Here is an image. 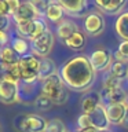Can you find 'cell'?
<instances>
[{
	"instance_id": "1",
	"label": "cell",
	"mask_w": 128,
	"mask_h": 132,
	"mask_svg": "<svg viewBox=\"0 0 128 132\" xmlns=\"http://www.w3.org/2000/svg\"><path fill=\"white\" fill-rule=\"evenodd\" d=\"M59 74L65 84L68 85V88L77 91V92L88 91L94 85L95 78H97V72L91 66L88 56L85 55L70 58L61 68Z\"/></svg>"
},
{
	"instance_id": "2",
	"label": "cell",
	"mask_w": 128,
	"mask_h": 132,
	"mask_svg": "<svg viewBox=\"0 0 128 132\" xmlns=\"http://www.w3.org/2000/svg\"><path fill=\"white\" fill-rule=\"evenodd\" d=\"M41 94L45 95L54 105H65L69 99V88L61 74H54L41 84Z\"/></svg>"
},
{
	"instance_id": "3",
	"label": "cell",
	"mask_w": 128,
	"mask_h": 132,
	"mask_svg": "<svg viewBox=\"0 0 128 132\" xmlns=\"http://www.w3.org/2000/svg\"><path fill=\"white\" fill-rule=\"evenodd\" d=\"M48 120L40 114L23 113L15 116L12 120V127L17 132H45Z\"/></svg>"
},
{
	"instance_id": "4",
	"label": "cell",
	"mask_w": 128,
	"mask_h": 132,
	"mask_svg": "<svg viewBox=\"0 0 128 132\" xmlns=\"http://www.w3.org/2000/svg\"><path fill=\"white\" fill-rule=\"evenodd\" d=\"M19 82L11 74H3L0 77V102L4 105H14L21 102L19 99Z\"/></svg>"
},
{
	"instance_id": "5",
	"label": "cell",
	"mask_w": 128,
	"mask_h": 132,
	"mask_svg": "<svg viewBox=\"0 0 128 132\" xmlns=\"http://www.w3.org/2000/svg\"><path fill=\"white\" fill-rule=\"evenodd\" d=\"M40 62H41L40 58L33 55V54L21 56V59L18 62V68H19V72H21V81L22 82L39 81Z\"/></svg>"
},
{
	"instance_id": "6",
	"label": "cell",
	"mask_w": 128,
	"mask_h": 132,
	"mask_svg": "<svg viewBox=\"0 0 128 132\" xmlns=\"http://www.w3.org/2000/svg\"><path fill=\"white\" fill-rule=\"evenodd\" d=\"M15 29H17L18 36L26 39L28 41H33V40L39 39L45 30H48L47 23L44 22V19L41 16L33 21H28V22L15 23Z\"/></svg>"
},
{
	"instance_id": "7",
	"label": "cell",
	"mask_w": 128,
	"mask_h": 132,
	"mask_svg": "<svg viewBox=\"0 0 128 132\" xmlns=\"http://www.w3.org/2000/svg\"><path fill=\"white\" fill-rule=\"evenodd\" d=\"M54 44H55V36L51 30H45L39 39L30 41V51L33 55L41 58H47L51 54Z\"/></svg>"
},
{
	"instance_id": "8",
	"label": "cell",
	"mask_w": 128,
	"mask_h": 132,
	"mask_svg": "<svg viewBox=\"0 0 128 132\" xmlns=\"http://www.w3.org/2000/svg\"><path fill=\"white\" fill-rule=\"evenodd\" d=\"M111 56H113V54L109 50L99 48L91 54L88 59L95 72H105V70H109L111 66Z\"/></svg>"
},
{
	"instance_id": "9",
	"label": "cell",
	"mask_w": 128,
	"mask_h": 132,
	"mask_svg": "<svg viewBox=\"0 0 128 132\" xmlns=\"http://www.w3.org/2000/svg\"><path fill=\"white\" fill-rule=\"evenodd\" d=\"M105 18L99 12H90L84 18V30L90 36H101L105 32Z\"/></svg>"
},
{
	"instance_id": "10",
	"label": "cell",
	"mask_w": 128,
	"mask_h": 132,
	"mask_svg": "<svg viewBox=\"0 0 128 132\" xmlns=\"http://www.w3.org/2000/svg\"><path fill=\"white\" fill-rule=\"evenodd\" d=\"M40 16L41 15L39 14V11L26 0V2L21 3L19 8L17 10L15 14L12 15V19H14L15 23H19V22H28V21L37 19V18H40Z\"/></svg>"
},
{
	"instance_id": "11",
	"label": "cell",
	"mask_w": 128,
	"mask_h": 132,
	"mask_svg": "<svg viewBox=\"0 0 128 132\" xmlns=\"http://www.w3.org/2000/svg\"><path fill=\"white\" fill-rule=\"evenodd\" d=\"M127 95L128 92L123 87L120 88H116V89H101L99 92V98H101V103L103 106H107V105H111V103H121V102H125L127 101Z\"/></svg>"
},
{
	"instance_id": "12",
	"label": "cell",
	"mask_w": 128,
	"mask_h": 132,
	"mask_svg": "<svg viewBox=\"0 0 128 132\" xmlns=\"http://www.w3.org/2000/svg\"><path fill=\"white\" fill-rule=\"evenodd\" d=\"M127 109H128L127 102L107 105L106 106V114H107V118H109L110 125H121Z\"/></svg>"
},
{
	"instance_id": "13",
	"label": "cell",
	"mask_w": 128,
	"mask_h": 132,
	"mask_svg": "<svg viewBox=\"0 0 128 132\" xmlns=\"http://www.w3.org/2000/svg\"><path fill=\"white\" fill-rule=\"evenodd\" d=\"M39 82L40 81H35V82H19V99L21 102L29 103V102H35V99L40 95L41 92V87L39 88Z\"/></svg>"
},
{
	"instance_id": "14",
	"label": "cell",
	"mask_w": 128,
	"mask_h": 132,
	"mask_svg": "<svg viewBox=\"0 0 128 132\" xmlns=\"http://www.w3.org/2000/svg\"><path fill=\"white\" fill-rule=\"evenodd\" d=\"M88 116H90V120H91V125H92L95 129H98V131L109 129L110 122H109V118H107V114H106V106H103L102 103Z\"/></svg>"
},
{
	"instance_id": "15",
	"label": "cell",
	"mask_w": 128,
	"mask_h": 132,
	"mask_svg": "<svg viewBox=\"0 0 128 132\" xmlns=\"http://www.w3.org/2000/svg\"><path fill=\"white\" fill-rule=\"evenodd\" d=\"M55 2L63 7V10L70 15H81L87 6V0H55Z\"/></svg>"
},
{
	"instance_id": "16",
	"label": "cell",
	"mask_w": 128,
	"mask_h": 132,
	"mask_svg": "<svg viewBox=\"0 0 128 132\" xmlns=\"http://www.w3.org/2000/svg\"><path fill=\"white\" fill-rule=\"evenodd\" d=\"M78 30H80V29H78V26L73 22V21L65 19V21H62V22L58 23V26H57V36L65 43L70 36L74 35V33L78 32Z\"/></svg>"
},
{
	"instance_id": "17",
	"label": "cell",
	"mask_w": 128,
	"mask_h": 132,
	"mask_svg": "<svg viewBox=\"0 0 128 132\" xmlns=\"http://www.w3.org/2000/svg\"><path fill=\"white\" fill-rule=\"evenodd\" d=\"M58 74V68L51 58H41L40 62V72H39V81H45L47 78Z\"/></svg>"
},
{
	"instance_id": "18",
	"label": "cell",
	"mask_w": 128,
	"mask_h": 132,
	"mask_svg": "<svg viewBox=\"0 0 128 132\" xmlns=\"http://www.w3.org/2000/svg\"><path fill=\"white\" fill-rule=\"evenodd\" d=\"M19 59H21V56L12 50L11 45H4L0 50V62L2 63H6L8 66H14L19 62Z\"/></svg>"
},
{
	"instance_id": "19",
	"label": "cell",
	"mask_w": 128,
	"mask_h": 132,
	"mask_svg": "<svg viewBox=\"0 0 128 132\" xmlns=\"http://www.w3.org/2000/svg\"><path fill=\"white\" fill-rule=\"evenodd\" d=\"M114 30L118 35V37L123 39V41H128V11L123 12V14L116 19Z\"/></svg>"
},
{
	"instance_id": "20",
	"label": "cell",
	"mask_w": 128,
	"mask_h": 132,
	"mask_svg": "<svg viewBox=\"0 0 128 132\" xmlns=\"http://www.w3.org/2000/svg\"><path fill=\"white\" fill-rule=\"evenodd\" d=\"M11 47L19 56L29 55V51H30V44H29V41L26 39H23V37L18 36V35H15L14 37H12Z\"/></svg>"
},
{
	"instance_id": "21",
	"label": "cell",
	"mask_w": 128,
	"mask_h": 132,
	"mask_svg": "<svg viewBox=\"0 0 128 132\" xmlns=\"http://www.w3.org/2000/svg\"><path fill=\"white\" fill-rule=\"evenodd\" d=\"M85 41H87L85 35L81 30H78V32L74 33V35L70 36L69 39L65 41V44H66V47H69L70 50H73V51H81V50L85 47Z\"/></svg>"
},
{
	"instance_id": "22",
	"label": "cell",
	"mask_w": 128,
	"mask_h": 132,
	"mask_svg": "<svg viewBox=\"0 0 128 132\" xmlns=\"http://www.w3.org/2000/svg\"><path fill=\"white\" fill-rule=\"evenodd\" d=\"M65 10H63V7L62 6H59L57 2L55 3H52L51 6L48 7V10L45 11V18H47L48 21H51V22H62L63 21V15H65Z\"/></svg>"
},
{
	"instance_id": "23",
	"label": "cell",
	"mask_w": 128,
	"mask_h": 132,
	"mask_svg": "<svg viewBox=\"0 0 128 132\" xmlns=\"http://www.w3.org/2000/svg\"><path fill=\"white\" fill-rule=\"evenodd\" d=\"M107 72H109L110 76H113V77H116V78H118V80L124 81L125 78H128V63L114 61Z\"/></svg>"
},
{
	"instance_id": "24",
	"label": "cell",
	"mask_w": 128,
	"mask_h": 132,
	"mask_svg": "<svg viewBox=\"0 0 128 132\" xmlns=\"http://www.w3.org/2000/svg\"><path fill=\"white\" fill-rule=\"evenodd\" d=\"M101 105V98L98 95H87L81 99V110L84 114H91L97 107Z\"/></svg>"
},
{
	"instance_id": "25",
	"label": "cell",
	"mask_w": 128,
	"mask_h": 132,
	"mask_svg": "<svg viewBox=\"0 0 128 132\" xmlns=\"http://www.w3.org/2000/svg\"><path fill=\"white\" fill-rule=\"evenodd\" d=\"M66 125L61 118H52L48 120L45 132H66Z\"/></svg>"
},
{
	"instance_id": "26",
	"label": "cell",
	"mask_w": 128,
	"mask_h": 132,
	"mask_svg": "<svg viewBox=\"0 0 128 132\" xmlns=\"http://www.w3.org/2000/svg\"><path fill=\"white\" fill-rule=\"evenodd\" d=\"M120 87H123V81L118 80V78H116L113 76H110L109 73H107V76H105L103 78V82H102V88L103 89H116V88H120Z\"/></svg>"
},
{
	"instance_id": "27",
	"label": "cell",
	"mask_w": 128,
	"mask_h": 132,
	"mask_svg": "<svg viewBox=\"0 0 128 132\" xmlns=\"http://www.w3.org/2000/svg\"><path fill=\"white\" fill-rule=\"evenodd\" d=\"M113 56L116 58V61L128 63V41H123L118 45V50L113 54Z\"/></svg>"
},
{
	"instance_id": "28",
	"label": "cell",
	"mask_w": 128,
	"mask_h": 132,
	"mask_svg": "<svg viewBox=\"0 0 128 132\" xmlns=\"http://www.w3.org/2000/svg\"><path fill=\"white\" fill-rule=\"evenodd\" d=\"M33 105H35L37 109H40V110H43V111H48L52 107L54 103L50 101V99L45 96V95H43L40 92V95L35 99V102H33Z\"/></svg>"
},
{
	"instance_id": "29",
	"label": "cell",
	"mask_w": 128,
	"mask_h": 132,
	"mask_svg": "<svg viewBox=\"0 0 128 132\" xmlns=\"http://www.w3.org/2000/svg\"><path fill=\"white\" fill-rule=\"evenodd\" d=\"M28 2L30 3L37 11H39V14H40V15L45 14V11L48 10V7L51 6L52 3H55L54 0H28Z\"/></svg>"
},
{
	"instance_id": "30",
	"label": "cell",
	"mask_w": 128,
	"mask_h": 132,
	"mask_svg": "<svg viewBox=\"0 0 128 132\" xmlns=\"http://www.w3.org/2000/svg\"><path fill=\"white\" fill-rule=\"evenodd\" d=\"M125 4H127V0H110V4L107 6L105 12H107V14H118L120 11H123Z\"/></svg>"
},
{
	"instance_id": "31",
	"label": "cell",
	"mask_w": 128,
	"mask_h": 132,
	"mask_svg": "<svg viewBox=\"0 0 128 132\" xmlns=\"http://www.w3.org/2000/svg\"><path fill=\"white\" fill-rule=\"evenodd\" d=\"M77 125H78V131L80 129H85V128H91V120H90V116L88 114H80L77 118Z\"/></svg>"
},
{
	"instance_id": "32",
	"label": "cell",
	"mask_w": 128,
	"mask_h": 132,
	"mask_svg": "<svg viewBox=\"0 0 128 132\" xmlns=\"http://www.w3.org/2000/svg\"><path fill=\"white\" fill-rule=\"evenodd\" d=\"M6 3H7V6H8V10H10V15L12 16L17 12V10L21 6V0H6Z\"/></svg>"
},
{
	"instance_id": "33",
	"label": "cell",
	"mask_w": 128,
	"mask_h": 132,
	"mask_svg": "<svg viewBox=\"0 0 128 132\" xmlns=\"http://www.w3.org/2000/svg\"><path fill=\"white\" fill-rule=\"evenodd\" d=\"M10 18L11 16H0V32H7L10 28Z\"/></svg>"
},
{
	"instance_id": "34",
	"label": "cell",
	"mask_w": 128,
	"mask_h": 132,
	"mask_svg": "<svg viewBox=\"0 0 128 132\" xmlns=\"http://www.w3.org/2000/svg\"><path fill=\"white\" fill-rule=\"evenodd\" d=\"M0 16H11L6 0H0Z\"/></svg>"
},
{
	"instance_id": "35",
	"label": "cell",
	"mask_w": 128,
	"mask_h": 132,
	"mask_svg": "<svg viewBox=\"0 0 128 132\" xmlns=\"http://www.w3.org/2000/svg\"><path fill=\"white\" fill-rule=\"evenodd\" d=\"M95 4H97L102 11H105L107 8V6L110 4V0H95Z\"/></svg>"
},
{
	"instance_id": "36",
	"label": "cell",
	"mask_w": 128,
	"mask_h": 132,
	"mask_svg": "<svg viewBox=\"0 0 128 132\" xmlns=\"http://www.w3.org/2000/svg\"><path fill=\"white\" fill-rule=\"evenodd\" d=\"M8 43V35L7 32H0V45L4 47V45H7Z\"/></svg>"
},
{
	"instance_id": "37",
	"label": "cell",
	"mask_w": 128,
	"mask_h": 132,
	"mask_svg": "<svg viewBox=\"0 0 128 132\" xmlns=\"http://www.w3.org/2000/svg\"><path fill=\"white\" fill-rule=\"evenodd\" d=\"M121 127H124L125 129H128V109L125 111V116H124V120H123V122H121Z\"/></svg>"
},
{
	"instance_id": "38",
	"label": "cell",
	"mask_w": 128,
	"mask_h": 132,
	"mask_svg": "<svg viewBox=\"0 0 128 132\" xmlns=\"http://www.w3.org/2000/svg\"><path fill=\"white\" fill-rule=\"evenodd\" d=\"M77 132H98V129H95L94 127H91V128H85V129H80V131L77 129Z\"/></svg>"
},
{
	"instance_id": "39",
	"label": "cell",
	"mask_w": 128,
	"mask_h": 132,
	"mask_svg": "<svg viewBox=\"0 0 128 132\" xmlns=\"http://www.w3.org/2000/svg\"><path fill=\"white\" fill-rule=\"evenodd\" d=\"M98 132H110L109 129H105V131H98Z\"/></svg>"
},
{
	"instance_id": "40",
	"label": "cell",
	"mask_w": 128,
	"mask_h": 132,
	"mask_svg": "<svg viewBox=\"0 0 128 132\" xmlns=\"http://www.w3.org/2000/svg\"><path fill=\"white\" fill-rule=\"evenodd\" d=\"M0 132H3V128H2V125H0Z\"/></svg>"
},
{
	"instance_id": "41",
	"label": "cell",
	"mask_w": 128,
	"mask_h": 132,
	"mask_svg": "<svg viewBox=\"0 0 128 132\" xmlns=\"http://www.w3.org/2000/svg\"><path fill=\"white\" fill-rule=\"evenodd\" d=\"M125 102H127V105H128V95H127V101Z\"/></svg>"
},
{
	"instance_id": "42",
	"label": "cell",
	"mask_w": 128,
	"mask_h": 132,
	"mask_svg": "<svg viewBox=\"0 0 128 132\" xmlns=\"http://www.w3.org/2000/svg\"><path fill=\"white\" fill-rule=\"evenodd\" d=\"M0 50H2V45H0Z\"/></svg>"
},
{
	"instance_id": "43",
	"label": "cell",
	"mask_w": 128,
	"mask_h": 132,
	"mask_svg": "<svg viewBox=\"0 0 128 132\" xmlns=\"http://www.w3.org/2000/svg\"><path fill=\"white\" fill-rule=\"evenodd\" d=\"M66 132H69V131H66Z\"/></svg>"
},
{
	"instance_id": "44",
	"label": "cell",
	"mask_w": 128,
	"mask_h": 132,
	"mask_svg": "<svg viewBox=\"0 0 128 132\" xmlns=\"http://www.w3.org/2000/svg\"><path fill=\"white\" fill-rule=\"evenodd\" d=\"M76 132H77V131H76Z\"/></svg>"
}]
</instances>
